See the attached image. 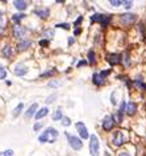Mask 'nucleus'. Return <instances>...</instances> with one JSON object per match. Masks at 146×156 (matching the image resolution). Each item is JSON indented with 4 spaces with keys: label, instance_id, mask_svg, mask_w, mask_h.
<instances>
[{
    "label": "nucleus",
    "instance_id": "1",
    "mask_svg": "<svg viewBox=\"0 0 146 156\" xmlns=\"http://www.w3.org/2000/svg\"><path fill=\"white\" fill-rule=\"evenodd\" d=\"M57 136H58V131L53 127H49L44 131V134L39 135L38 140L41 142V143H45V142H48V143H54Z\"/></svg>",
    "mask_w": 146,
    "mask_h": 156
},
{
    "label": "nucleus",
    "instance_id": "2",
    "mask_svg": "<svg viewBox=\"0 0 146 156\" xmlns=\"http://www.w3.org/2000/svg\"><path fill=\"white\" fill-rule=\"evenodd\" d=\"M89 151L92 156H99V139L96 135L89 136Z\"/></svg>",
    "mask_w": 146,
    "mask_h": 156
},
{
    "label": "nucleus",
    "instance_id": "3",
    "mask_svg": "<svg viewBox=\"0 0 146 156\" xmlns=\"http://www.w3.org/2000/svg\"><path fill=\"white\" fill-rule=\"evenodd\" d=\"M92 21H98L103 26H107L108 23L111 21V15H101V13H96L91 17Z\"/></svg>",
    "mask_w": 146,
    "mask_h": 156
},
{
    "label": "nucleus",
    "instance_id": "4",
    "mask_svg": "<svg viewBox=\"0 0 146 156\" xmlns=\"http://www.w3.org/2000/svg\"><path fill=\"white\" fill-rule=\"evenodd\" d=\"M66 136L69 139V144L71 145V148H74V150H80L83 147V143L79 138L74 136V135H70V134H66Z\"/></svg>",
    "mask_w": 146,
    "mask_h": 156
},
{
    "label": "nucleus",
    "instance_id": "5",
    "mask_svg": "<svg viewBox=\"0 0 146 156\" xmlns=\"http://www.w3.org/2000/svg\"><path fill=\"white\" fill-rule=\"evenodd\" d=\"M136 15L134 13H122V15L120 16V21L124 25H130L133 24V23L136 21Z\"/></svg>",
    "mask_w": 146,
    "mask_h": 156
},
{
    "label": "nucleus",
    "instance_id": "6",
    "mask_svg": "<svg viewBox=\"0 0 146 156\" xmlns=\"http://www.w3.org/2000/svg\"><path fill=\"white\" fill-rule=\"evenodd\" d=\"M108 61V64L109 65H117V64H120L121 62V60H122V57L120 54H117V53H111V54H108L107 56V58H105Z\"/></svg>",
    "mask_w": 146,
    "mask_h": 156
},
{
    "label": "nucleus",
    "instance_id": "7",
    "mask_svg": "<svg viewBox=\"0 0 146 156\" xmlns=\"http://www.w3.org/2000/svg\"><path fill=\"white\" fill-rule=\"evenodd\" d=\"M76 131L79 132V135H80L82 139H87L88 138L87 127H86V124L82 123V122H78V123H76Z\"/></svg>",
    "mask_w": 146,
    "mask_h": 156
},
{
    "label": "nucleus",
    "instance_id": "8",
    "mask_svg": "<svg viewBox=\"0 0 146 156\" xmlns=\"http://www.w3.org/2000/svg\"><path fill=\"white\" fill-rule=\"evenodd\" d=\"M24 28H22L20 24H15L13 25V36H15L16 38H21V37H24Z\"/></svg>",
    "mask_w": 146,
    "mask_h": 156
},
{
    "label": "nucleus",
    "instance_id": "9",
    "mask_svg": "<svg viewBox=\"0 0 146 156\" xmlns=\"http://www.w3.org/2000/svg\"><path fill=\"white\" fill-rule=\"evenodd\" d=\"M113 145H116V147H120V145L124 143V135H122L121 131H117L116 134L113 135Z\"/></svg>",
    "mask_w": 146,
    "mask_h": 156
},
{
    "label": "nucleus",
    "instance_id": "10",
    "mask_svg": "<svg viewBox=\"0 0 146 156\" xmlns=\"http://www.w3.org/2000/svg\"><path fill=\"white\" fill-rule=\"evenodd\" d=\"M113 123H115L113 118L112 117H105L104 121H103V128H104L105 131H111L112 127H113Z\"/></svg>",
    "mask_w": 146,
    "mask_h": 156
},
{
    "label": "nucleus",
    "instance_id": "11",
    "mask_svg": "<svg viewBox=\"0 0 146 156\" xmlns=\"http://www.w3.org/2000/svg\"><path fill=\"white\" fill-rule=\"evenodd\" d=\"M13 73H15L16 75H24V74L28 73V68H26L25 65L19 64V65H16L15 68H13Z\"/></svg>",
    "mask_w": 146,
    "mask_h": 156
},
{
    "label": "nucleus",
    "instance_id": "12",
    "mask_svg": "<svg viewBox=\"0 0 146 156\" xmlns=\"http://www.w3.org/2000/svg\"><path fill=\"white\" fill-rule=\"evenodd\" d=\"M34 13H36V15H38L41 19H48L50 11H49L48 8H36L34 9Z\"/></svg>",
    "mask_w": 146,
    "mask_h": 156
},
{
    "label": "nucleus",
    "instance_id": "13",
    "mask_svg": "<svg viewBox=\"0 0 146 156\" xmlns=\"http://www.w3.org/2000/svg\"><path fill=\"white\" fill-rule=\"evenodd\" d=\"M32 44V41L31 40H24V41H20L19 42V45H17V49H19V52H22V50H26V49L31 46Z\"/></svg>",
    "mask_w": 146,
    "mask_h": 156
},
{
    "label": "nucleus",
    "instance_id": "14",
    "mask_svg": "<svg viewBox=\"0 0 146 156\" xmlns=\"http://www.w3.org/2000/svg\"><path fill=\"white\" fill-rule=\"evenodd\" d=\"M136 111H137V105L134 102H128L127 103V112L128 115H134Z\"/></svg>",
    "mask_w": 146,
    "mask_h": 156
},
{
    "label": "nucleus",
    "instance_id": "15",
    "mask_svg": "<svg viewBox=\"0 0 146 156\" xmlns=\"http://www.w3.org/2000/svg\"><path fill=\"white\" fill-rule=\"evenodd\" d=\"M92 81H94V84L96 86H101L103 84H104V78L101 77L100 73H95L94 77H92Z\"/></svg>",
    "mask_w": 146,
    "mask_h": 156
},
{
    "label": "nucleus",
    "instance_id": "16",
    "mask_svg": "<svg viewBox=\"0 0 146 156\" xmlns=\"http://www.w3.org/2000/svg\"><path fill=\"white\" fill-rule=\"evenodd\" d=\"M13 5H15L17 9H20V11H24L26 7H28V3L22 2V0H15V2H13Z\"/></svg>",
    "mask_w": 146,
    "mask_h": 156
},
{
    "label": "nucleus",
    "instance_id": "17",
    "mask_svg": "<svg viewBox=\"0 0 146 156\" xmlns=\"http://www.w3.org/2000/svg\"><path fill=\"white\" fill-rule=\"evenodd\" d=\"M37 109H38V105H37V103H33L31 107H29V110L25 112V118H31L32 115L36 112V110H37Z\"/></svg>",
    "mask_w": 146,
    "mask_h": 156
},
{
    "label": "nucleus",
    "instance_id": "18",
    "mask_svg": "<svg viewBox=\"0 0 146 156\" xmlns=\"http://www.w3.org/2000/svg\"><path fill=\"white\" fill-rule=\"evenodd\" d=\"M48 112H49V110L46 107H42V109H39V110L37 111V114H36V119H41V118H44V117H46L48 115Z\"/></svg>",
    "mask_w": 146,
    "mask_h": 156
},
{
    "label": "nucleus",
    "instance_id": "19",
    "mask_svg": "<svg viewBox=\"0 0 146 156\" xmlns=\"http://www.w3.org/2000/svg\"><path fill=\"white\" fill-rule=\"evenodd\" d=\"M11 54H12V48L9 45H5L4 48H3V56L7 58H9L11 57Z\"/></svg>",
    "mask_w": 146,
    "mask_h": 156
},
{
    "label": "nucleus",
    "instance_id": "20",
    "mask_svg": "<svg viewBox=\"0 0 146 156\" xmlns=\"http://www.w3.org/2000/svg\"><path fill=\"white\" fill-rule=\"evenodd\" d=\"M59 119H62V110L61 109H58V110H55L53 112V121H59Z\"/></svg>",
    "mask_w": 146,
    "mask_h": 156
},
{
    "label": "nucleus",
    "instance_id": "21",
    "mask_svg": "<svg viewBox=\"0 0 146 156\" xmlns=\"http://www.w3.org/2000/svg\"><path fill=\"white\" fill-rule=\"evenodd\" d=\"M22 109H24V103H20V105H17V107L15 109V111H13V117H19L20 115V112L22 111Z\"/></svg>",
    "mask_w": 146,
    "mask_h": 156
},
{
    "label": "nucleus",
    "instance_id": "22",
    "mask_svg": "<svg viewBox=\"0 0 146 156\" xmlns=\"http://www.w3.org/2000/svg\"><path fill=\"white\" fill-rule=\"evenodd\" d=\"M24 17H25V15H24V13H16V15H13V16H12V20L16 23V24H19V21H20V20H21V19H24Z\"/></svg>",
    "mask_w": 146,
    "mask_h": 156
},
{
    "label": "nucleus",
    "instance_id": "23",
    "mask_svg": "<svg viewBox=\"0 0 146 156\" xmlns=\"http://www.w3.org/2000/svg\"><path fill=\"white\" fill-rule=\"evenodd\" d=\"M88 61H89V64H91V65H94L95 62H96L95 52H94V50H89V52H88Z\"/></svg>",
    "mask_w": 146,
    "mask_h": 156
},
{
    "label": "nucleus",
    "instance_id": "24",
    "mask_svg": "<svg viewBox=\"0 0 146 156\" xmlns=\"http://www.w3.org/2000/svg\"><path fill=\"white\" fill-rule=\"evenodd\" d=\"M122 60H124V66H129V64H130V60H129L128 52L124 53V56H122Z\"/></svg>",
    "mask_w": 146,
    "mask_h": 156
},
{
    "label": "nucleus",
    "instance_id": "25",
    "mask_svg": "<svg viewBox=\"0 0 146 156\" xmlns=\"http://www.w3.org/2000/svg\"><path fill=\"white\" fill-rule=\"evenodd\" d=\"M113 118H115V122H117V123H121L122 122V114L121 112H116Z\"/></svg>",
    "mask_w": 146,
    "mask_h": 156
},
{
    "label": "nucleus",
    "instance_id": "26",
    "mask_svg": "<svg viewBox=\"0 0 146 156\" xmlns=\"http://www.w3.org/2000/svg\"><path fill=\"white\" fill-rule=\"evenodd\" d=\"M44 36L45 37H48V38H51L53 36H54V31H53V29H48V31L44 32Z\"/></svg>",
    "mask_w": 146,
    "mask_h": 156
},
{
    "label": "nucleus",
    "instance_id": "27",
    "mask_svg": "<svg viewBox=\"0 0 146 156\" xmlns=\"http://www.w3.org/2000/svg\"><path fill=\"white\" fill-rule=\"evenodd\" d=\"M62 124H63L65 127H69V126L71 124V121H70V118H67V117L62 118Z\"/></svg>",
    "mask_w": 146,
    "mask_h": 156
},
{
    "label": "nucleus",
    "instance_id": "28",
    "mask_svg": "<svg viewBox=\"0 0 146 156\" xmlns=\"http://www.w3.org/2000/svg\"><path fill=\"white\" fill-rule=\"evenodd\" d=\"M7 77V72L3 66H0V79H4Z\"/></svg>",
    "mask_w": 146,
    "mask_h": 156
},
{
    "label": "nucleus",
    "instance_id": "29",
    "mask_svg": "<svg viewBox=\"0 0 146 156\" xmlns=\"http://www.w3.org/2000/svg\"><path fill=\"white\" fill-rule=\"evenodd\" d=\"M0 156H13V151L12 150H7L4 152H0Z\"/></svg>",
    "mask_w": 146,
    "mask_h": 156
},
{
    "label": "nucleus",
    "instance_id": "30",
    "mask_svg": "<svg viewBox=\"0 0 146 156\" xmlns=\"http://www.w3.org/2000/svg\"><path fill=\"white\" fill-rule=\"evenodd\" d=\"M100 74H101V77H103V78L108 77V75L111 74V69H107V70H101V72H100Z\"/></svg>",
    "mask_w": 146,
    "mask_h": 156
},
{
    "label": "nucleus",
    "instance_id": "31",
    "mask_svg": "<svg viewBox=\"0 0 146 156\" xmlns=\"http://www.w3.org/2000/svg\"><path fill=\"white\" fill-rule=\"evenodd\" d=\"M55 26H57V28H63V29H69V28H70V24H67V23H63V24H57Z\"/></svg>",
    "mask_w": 146,
    "mask_h": 156
},
{
    "label": "nucleus",
    "instance_id": "32",
    "mask_svg": "<svg viewBox=\"0 0 146 156\" xmlns=\"http://www.w3.org/2000/svg\"><path fill=\"white\" fill-rule=\"evenodd\" d=\"M109 3H111V4L113 5V7H118V5L122 4V2H120V0H118V2H117V0H111Z\"/></svg>",
    "mask_w": 146,
    "mask_h": 156
},
{
    "label": "nucleus",
    "instance_id": "33",
    "mask_svg": "<svg viewBox=\"0 0 146 156\" xmlns=\"http://www.w3.org/2000/svg\"><path fill=\"white\" fill-rule=\"evenodd\" d=\"M54 72H55V70H50V72H46V73H44V74L41 75V78H45V77H50V75H53V74H54Z\"/></svg>",
    "mask_w": 146,
    "mask_h": 156
},
{
    "label": "nucleus",
    "instance_id": "34",
    "mask_svg": "<svg viewBox=\"0 0 146 156\" xmlns=\"http://www.w3.org/2000/svg\"><path fill=\"white\" fill-rule=\"evenodd\" d=\"M55 98H57V95H55V94H53V95H50V97H49L48 99H46V103H51V102L53 101H54V99Z\"/></svg>",
    "mask_w": 146,
    "mask_h": 156
},
{
    "label": "nucleus",
    "instance_id": "35",
    "mask_svg": "<svg viewBox=\"0 0 146 156\" xmlns=\"http://www.w3.org/2000/svg\"><path fill=\"white\" fill-rule=\"evenodd\" d=\"M3 26H4V19H3V15L0 13V32H1Z\"/></svg>",
    "mask_w": 146,
    "mask_h": 156
},
{
    "label": "nucleus",
    "instance_id": "36",
    "mask_svg": "<svg viewBox=\"0 0 146 156\" xmlns=\"http://www.w3.org/2000/svg\"><path fill=\"white\" fill-rule=\"evenodd\" d=\"M82 20H83V17H82V16H79L78 20H75L74 25H75V26H79V25H80V23H82Z\"/></svg>",
    "mask_w": 146,
    "mask_h": 156
},
{
    "label": "nucleus",
    "instance_id": "37",
    "mask_svg": "<svg viewBox=\"0 0 146 156\" xmlns=\"http://www.w3.org/2000/svg\"><path fill=\"white\" fill-rule=\"evenodd\" d=\"M122 4H125V8L129 9L132 5H133V3H132V2H122Z\"/></svg>",
    "mask_w": 146,
    "mask_h": 156
},
{
    "label": "nucleus",
    "instance_id": "38",
    "mask_svg": "<svg viewBox=\"0 0 146 156\" xmlns=\"http://www.w3.org/2000/svg\"><path fill=\"white\" fill-rule=\"evenodd\" d=\"M41 127H42V123H37V124L33 126V130H34V131H38Z\"/></svg>",
    "mask_w": 146,
    "mask_h": 156
},
{
    "label": "nucleus",
    "instance_id": "39",
    "mask_svg": "<svg viewBox=\"0 0 146 156\" xmlns=\"http://www.w3.org/2000/svg\"><path fill=\"white\" fill-rule=\"evenodd\" d=\"M48 44H49L48 40H41V41H39V45L41 46H48Z\"/></svg>",
    "mask_w": 146,
    "mask_h": 156
},
{
    "label": "nucleus",
    "instance_id": "40",
    "mask_svg": "<svg viewBox=\"0 0 146 156\" xmlns=\"http://www.w3.org/2000/svg\"><path fill=\"white\" fill-rule=\"evenodd\" d=\"M49 86H51V87H54V86H59V82L58 81H51L50 84H49Z\"/></svg>",
    "mask_w": 146,
    "mask_h": 156
},
{
    "label": "nucleus",
    "instance_id": "41",
    "mask_svg": "<svg viewBox=\"0 0 146 156\" xmlns=\"http://www.w3.org/2000/svg\"><path fill=\"white\" fill-rule=\"evenodd\" d=\"M111 102H112V105H116V99H115V93H112V95H111Z\"/></svg>",
    "mask_w": 146,
    "mask_h": 156
},
{
    "label": "nucleus",
    "instance_id": "42",
    "mask_svg": "<svg viewBox=\"0 0 146 156\" xmlns=\"http://www.w3.org/2000/svg\"><path fill=\"white\" fill-rule=\"evenodd\" d=\"M86 64H87V61H80V62H79V64H78V68H79V66H83V65H86Z\"/></svg>",
    "mask_w": 146,
    "mask_h": 156
},
{
    "label": "nucleus",
    "instance_id": "43",
    "mask_svg": "<svg viewBox=\"0 0 146 156\" xmlns=\"http://www.w3.org/2000/svg\"><path fill=\"white\" fill-rule=\"evenodd\" d=\"M79 33H80V29H79V28H75V36L79 35Z\"/></svg>",
    "mask_w": 146,
    "mask_h": 156
},
{
    "label": "nucleus",
    "instance_id": "44",
    "mask_svg": "<svg viewBox=\"0 0 146 156\" xmlns=\"http://www.w3.org/2000/svg\"><path fill=\"white\" fill-rule=\"evenodd\" d=\"M72 42H74V38H72V37H71L70 40H69V44H70V45H71V44H72Z\"/></svg>",
    "mask_w": 146,
    "mask_h": 156
},
{
    "label": "nucleus",
    "instance_id": "45",
    "mask_svg": "<svg viewBox=\"0 0 146 156\" xmlns=\"http://www.w3.org/2000/svg\"><path fill=\"white\" fill-rule=\"evenodd\" d=\"M118 156H129V155H128V154H125V152H121V154L118 155Z\"/></svg>",
    "mask_w": 146,
    "mask_h": 156
}]
</instances>
